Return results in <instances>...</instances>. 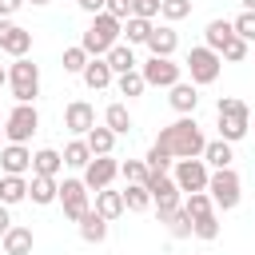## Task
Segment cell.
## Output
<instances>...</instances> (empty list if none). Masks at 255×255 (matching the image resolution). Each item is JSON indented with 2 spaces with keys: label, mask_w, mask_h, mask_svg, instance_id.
Returning a JSON list of instances; mask_svg holds the SVG:
<instances>
[{
  "label": "cell",
  "mask_w": 255,
  "mask_h": 255,
  "mask_svg": "<svg viewBox=\"0 0 255 255\" xmlns=\"http://www.w3.org/2000/svg\"><path fill=\"white\" fill-rule=\"evenodd\" d=\"M155 147L167 151L171 159H195V155H203L207 139H203V131H199V124H195L191 116H179L175 124H167V128L159 131Z\"/></svg>",
  "instance_id": "6da1fadb"
},
{
  "label": "cell",
  "mask_w": 255,
  "mask_h": 255,
  "mask_svg": "<svg viewBox=\"0 0 255 255\" xmlns=\"http://www.w3.org/2000/svg\"><path fill=\"white\" fill-rule=\"evenodd\" d=\"M120 36H124V20H116V16H108V12H100V16H92V24H88V32H84L80 48H84L92 60H104V56L120 44Z\"/></svg>",
  "instance_id": "7a4b0ae2"
},
{
  "label": "cell",
  "mask_w": 255,
  "mask_h": 255,
  "mask_svg": "<svg viewBox=\"0 0 255 255\" xmlns=\"http://www.w3.org/2000/svg\"><path fill=\"white\" fill-rule=\"evenodd\" d=\"M215 116H219V139L235 143V139H243V135H247V120H251V112H247V104H243V100L223 96V100L215 104Z\"/></svg>",
  "instance_id": "3957f363"
},
{
  "label": "cell",
  "mask_w": 255,
  "mask_h": 255,
  "mask_svg": "<svg viewBox=\"0 0 255 255\" xmlns=\"http://www.w3.org/2000/svg\"><path fill=\"white\" fill-rule=\"evenodd\" d=\"M8 84H12L16 104H32V100L40 96V68L24 56V60H16V64L8 68Z\"/></svg>",
  "instance_id": "277c9868"
},
{
  "label": "cell",
  "mask_w": 255,
  "mask_h": 255,
  "mask_svg": "<svg viewBox=\"0 0 255 255\" xmlns=\"http://www.w3.org/2000/svg\"><path fill=\"white\" fill-rule=\"evenodd\" d=\"M36 128H40V112H36V104H16V108L8 112V120H4V135H8V143H28Z\"/></svg>",
  "instance_id": "5b68a950"
},
{
  "label": "cell",
  "mask_w": 255,
  "mask_h": 255,
  "mask_svg": "<svg viewBox=\"0 0 255 255\" xmlns=\"http://www.w3.org/2000/svg\"><path fill=\"white\" fill-rule=\"evenodd\" d=\"M219 68H223V56L211 52L207 44L187 52V72H191V84H195V88H199V84H215V80H219Z\"/></svg>",
  "instance_id": "8992f818"
},
{
  "label": "cell",
  "mask_w": 255,
  "mask_h": 255,
  "mask_svg": "<svg viewBox=\"0 0 255 255\" xmlns=\"http://www.w3.org/2000/svg\"><path fill=\"white\" fill-rule=\"evenodd\" d=\"M239 187H243V183H239V175H235L231 167H223V171H215V175L207 179V195H211V203L223 207V211H231V207L239 203V195H243Z\"/></svg>",
  "instance_id": "52a82bcc"
},
{
  "label": "cell",
  "mask_w": 255,
  "mask_h": 255,
  "mask_svg": "<svg viewBox=\"0 0 255 255\" xmlns=\"http://www.w3.org/2000/svg\"><path fill=\"white\" fill-rule=\"evenodd\" d=\"M60 203H64V215L72 223H80L92 207H88V183L84 179H64L60 183Z\"/></svg>",
  "instance_id": "ba28073f"
},
{
  "label": "cell",
  "mask_w": 255,
  "mask_h": 255,
  "mask_svg": "<svg viewBox=\"0 0 255 255\" xmlns=\"http://www.w3.org/2000/svg\"><path fill=\"white\" fill-rule=\"evenodd\" d=\"M175 183H179V191H207V163L203 159H175V175H171Z\"/></svg>",
  "instance_id": "9c48e42d"
},
{
  "label": "cell",
  "mask_w": 255,
  "mask_h": 255,
  "mask_svg": "<svg viewBox=\"0 0 255 255\" xmlns=\"http://www.w3.org/2000/svg\"><path fill=\"white\" fill-rule=\"evenodd\" d=\"M143 80H147V88H175L179 84V64L175 60H167V56H151L147 64H143Z\"/></svg>",
  "instance_id": "30bf717a"
},
{
  "label": "cell",
  "mask_w": 255,
  "mask_h": 255,
  "mask_svg": "<svg viewBox=\"0 0 255 255\" xmlns=\"http://www.w3.org/2000/svg\"><path fill=\"white\" fill-rule=\"evenodd\" d=\"M64 128L76 131V135H88V131L96 128V108H92L88 100H72V104L64 108Z\"/></svg>",
  "instance_id": "8fae6325"
},
{
  "label": "cell",
  "mask_w": 255,
  "mask_h": 255,
  "mask_svg": "<svg viewBox=\"0 0 255 255\" xmlns=\"http://www.w3.org/2000/svg\"><path fill=\"white\" fill-rule=\"evenodd\" d=\"M116 175H120V163H116L112 155H96V159L84 167V183H88L92 191H104Z\"/></svg>",
  "instance_id": "7c38bea8"
},
{
  "label": "cell",
  "mask_w": 255,
  "mask_h": 255,
  "mask_svg": "<svg viewBox=\"0 0 255 255\" xmlns=\"http://www.w3.org/2000/svg\"><path fill=\"white\" fill-rule=\"evenodd\" d=\"M0 167H4V175H24V171L32 167V151H28L24 143H8V147L0 151Z\"/></svg>",
  "instance_id": "4fadbf2b"
},
{
  "label": "cell",
  "mask_w": 255,
  "mask_h": 255,
  "mask_svg": "<svg viewBox=\"0 0 255 255\" xmlns=\"http://www.w3.org/2000/svg\"><path fill=\"white\" fill-rule=\"evenodd\" d=\"M147 48H151V56H167V60H171V52L179 48L175 28H171V24H155L151 36H147Z\"/></svg>",
  "instance_id": "5bb4252c"
},
{
  "label": "cell",
  "mask_w": 255,
  "mask_h": 255,
  "mask_svg": "<svg viewBox=\"0 0 255 255\" xmlns=\"http://www.w3.org/2000/svg\"><path fill=\"white\" fill-rule=\"evenodd\" d=\"M0 52H8V56H16V60H24V56L32 52V32H28V28H20V24H12V28L4 32V40H0Z\"/></svg>",
  "instance_id": "9a60e30c"
},
{
  "label": "cell",
  "mask_w": 255,
  "mask_h": 255,
  "mask_svg": "<svg viewBox=\"0 0 255 255\" xmlns=\"http://www.w3.org/2000/svg\"><path fill=\"white\" fill-rule=\"evenodd\" d=\"M96 215H104L108 223L112 219H120L128 207H124V191H112V187H104V191H96V207H92Z\"/></svg>",
  "instance_id": "2e32d148"
},
{
  "label": "cell",
  "mask_w": 255,
  "mask_h": 255,
  "mask_svg": "<svg viewBox=\"0 0 255 255\" xmlns=\"http://www.w3.org/2000/svg\"><path fill=\"white\" fill-rule=\"evenodd\" d=\"M203 40H207L211 52H223V48L235 40V24H231V20H211V24L203 28Z\"/></svg>",
  "instance_id": "e0dca14e"
},
{
  "label": "cell",
  "mask_w": 255,
  "mask_h": 255,
  "mask_svg": "<svg viewBox=\"0 0 255 255\" xmlns=\"http://www.w3.org/2000/svg\"><path fill=\"white\" fill-rule=\"evenodd\" d=\"M28 195H32V203L48 207V203H56V199H60V183H56L52 175H32V183H28Z\"/></svg>",
  "instance_id": "ac0fdd59"
},
{
  "label": "cell",
  "mask_w": 255,
  "mask_h": 255,
  "mask_svg": "<svg viewBox=\"0 0 255 255\" xmlns=\"http://www.w3.org/2000/svg\"><path fill=\"white\" fill-rule=\"evenodd\" d=\"M32 243H36V235H32V227H8V235H4V255H32Z\"/></svg>",
  "instance_id": "d6986e66"
},
{
  "label": "cell",
  "mask_w": 255,
  "mask_h": 255,
  "mask_svg": "<svg viewBox=\"0 0 255 255\" xmlns=\"http://www.w3.org/2000/svg\"><path fill=\"white\" fill-rule=\"evenodd\" d=\"M60 167H64V155H60L56 147H40V151H32V175H52V179H56Z\"/></svg>",
  "instance_id": "ffe728a7"
},
{
  "label": "cell",
  "mask_w": 255,
  "mask_h": 255,
  "mask_svg": "<svg viewBox=\"0 0 255 255\" xmlns=\"http://www.w3.org/2000/svg\"><path fill=\"white\" fill-rule=\"evenodd\" d=\"M167 100H171V108H175L179 116H191V112H195V104H199V92H195V84H183V80H179V84L171 88V96H167Z\"/></svg>",
  "instance_id": "44dd1931"
},
{
  "label": "cell",
  "mask_w": 255,
  "mask_h": 255,
  "mask_svg": "<svg viewBox=\"0 0 255 255\" xmlns=\"http://www.w3.org/2000/svg\"><path fill=\"white\" fill-rule=\"evenodd\" d=\"M108 68L116 72V76H128V72H135V52H131V44H116L108 56Z\"/></svg>",
  "instance_id": "7402d4cb"
},
{
  "label": "cell",
  "mask_w": 255,
  "mask_h": 255,
  "mask_svg": "<svg viewBox=\"0 0 255 255\" xmlns=\"http://www.w3.org/2000/svg\"><path fill=\"white\" fill-rule=\"evenodd\" d=\"M116 80V72L108 68V60H88V68H84V84L92 88V92H100V88H108Z\"/></svg>",
  "instance_id": "603a6c76"
},
{
  "label": "cell",
  "mask_w": 255,
  "mask_h": 255,
  "mask_svg": "<svg viewBox=\"0 0 255 255\" xmlns=\"http://www.w3.org/2000/svg\"><path fill=\"white\" fill-rule=\"evenodd\" d=\"M231 143L227 139H207V147H203V163H211L215 171H223V167H231Z\"/></svg>",
  "instance_id": "cb8c5ba5"
},
{
  "label": "cell",
  "mask_w": 255,
  "mask_h": 255,
  "mask_svg": "<svg viewBox=\"0 0 255 255\" xmlns=\"http://www.w3.org/2000/svg\"><path fill=\"white\" fill-rule=\"evenodd\" d=\"M80 239H84V243H104V239H108V219L96 215V211H88V215L80 219Z\"/></svg>",
  "instance_id": "d4e9b609"
},
{
  "label": "cell",
  "mask_w": 255,
  "mask_h": 255,
  "mask_svg": "<svg viewBox=\"0 0 255 255\" xmlns=\"http://www.w3.org/2000/svg\"><path fill=\"white\" fill-rule=\"evenodd\" d=\"M20 199H28V179H24V175H4V179H0V203L12 207V203H20Z\"/></svg>",
  "instance_id": "484cf974"
},
{
  "label": "cell",
  "mask_w": 255,
  "mask_h": 255,
  "mask_svg": "<svg viewBox=\"0 0 255 255\" xmlns=\"http://www.w3.org/2000/svg\"><path fill=\"white\" fill-rule=\"evenodd\" d=\"M84 143L92 147V155H112V147H116V131H112V128H92V131L84 135Z\"/></svg>",
  "instance_id": "4316f807"
},
{
  "label": "cell",
  "mask_w": 255,
  "mask_h": 255,
  "mask_svg": "<svg viewBox=\"0 0 255 255\" xmlns=\"http://www.w3.org/2000/svg\"><path fill=\"white\" fill-rule=\"evenodd\" d=\"M104 128H112L116 135H128V128H131L128 108H124V104H108V112H104Z\"/></svg>",
  "instance_id": "83f0119b"
},
{
  "label": "cell",
  "mask_w": 255,
  "mask_h": 255,
  "mask_svg": "<svg viewBox=\"0 0 255 255\" xmlns=\"http://www.w3.org/2000/svg\"><path fill=\"white\" fill-rule=\"evenodd\" d=\"M151 20H143V16H131V20H124V36H128V44H147V36H151Z\"/></svg>",
  "instance_id": "f1b7e54d"
},
{
  "label": "cell",
  "mask_w": 255,
  "mask_h": 255,
  "mask_svg": "<svg viewBox=\"0 0 255 255\" xmlns=\"http://www.w3.org/2000/svg\"><path fill=\"white\" fill-rule=\"evenodd\" d=\"M92 159H96V155H92V147H88L84 139H72V143L64 147V163H68V167H88Z\"/></svg>",
  "instance_id": "f546056e"
},
{
  "label": "cell",
  "mask_w": 255,
  "mask_h": 255,
  "mask_svg": "<svg viewBox=\"0 0 255 255\" xmlns=\"http://www.w3.org/2000/svg\"><path fill=\"white\" fill-rule=\"evenodd\" d=\"M124 207H128V211H147V207H151V191H147L143 183H128V191H124Z\"/></svg>",
  "instance_id": "4dcf8cb0"
},
{
  "label": "cell",
  "mask_w": 255,
  "mask_h": 255,
  "mask_svg": "<svg viewBox=\"0 0 255 255\" xmlns=\"http://www.w3.org/2000/svg\"><path fill=\"white\" fill-rule=\"evenodd\" d=\"M183 211H187L191 219H203V215H211V211H215V203H211V195H207V191H191V195L183 199Z\"/></svg>",
  "instance_id": "1f68e13d"
},
{
  "label": "cell",
  "mask_w": 255,
  "mask_h": 255,
  "mask_svg": "<svg viewBox=\"0 0 255 255\" xmlns=\"http://www.w3.org/2000/svg\"><path fill=\"white\" fill-rule=\"evenodd\" d=\"M88 52L76 44V48H64V72H72V76H84V68H88Z\"/></svg>",
  "instance_id": "d6a6232c"
},
{
  "label": "cell",
  "mask_w": 255,
  "mask_h": 255,
  "mask_svg": "<svg viewBox=\"0 0 255 255\" xmlns=\"http://www.w3.org/2000/svg\"><path fill=\"white\" fill-rule=\"evenodd\" d=\"M116 88H120V96H143V88H147V80H143V72H128V76H120L116 80Z\"/></svg>",
  "instance_id": "836d02e7"
},
{
  "label": "cell",
  "mask_w": 255,
  "mask_h": 255,
  "mask_svg": "<svg viewBox=\"0 0 255 255\" xmlns=\"http://www.w3.org/2000/svg\"><path fill=\"white\" fill-rule=\"evenodd\" d=\"M159 16H163V24H175V20L191 16V0H163L159 4Z\"/></svg>",
  "instance_id": "e575fe53"
},
{
  "label": "cell",
  "mask_w": 255,
  "mask_h": 255,
  "mask_svg": "<svg viewBox=\"0 0 255 255\" xmlns=\"http://www.w3.org/2000/svg\"><path fill=\"white\" fill-rule=\"evenodd\" d=\"M191 235H195V239H215V235H219V215L211 211V215H203V219H191Z\"/></svg>",
  "instance_id": "d590c367"
},
{
  "label": "cell",
  "mask_w": 255,
  "mask_h": 255,
  "mask_svg": "<svg viewBox=\"0 0 255 255\" xmlns=\"http://www.w3.org/2000/svg\"><path fill=\"white\" fill-rule=\"evenodd\" d=\"M120 175H124L128 183H147V175H151V171H147V163H143V159H128V163H120Z\"/></svg>",
  "instance_id": "8d00e7d4"
},
{
  "label": "cell",
  "mask_w": 255,
  "mask_h": 255,
  "mask_svg": "<svg viewBox=\"0 0 255 255\" xmlns=\"http://www.w3.org/2000/svg\"><path fill=\"white\" fill-rule=\"evenodd\" d=\"M143 163H147V171H151V175H167L171 155H167V151H159V147L151 143V151H147V159H143Z\"/></svg>",
  "instance_id": "74e56055"
},
{
  "label": "cell",
  "mask_w": 255,
  "mask_h": 255,
  "mask_svg": "<svg viewBox=\"0 0 255 255\" xmlns=\"http://www.w3.org/2000/svg\"><path fill=\"white\" fill-rule=\"evenodd\" d=\"M231 24H235V36H239V40H247V44L255 40V12H239Z\"/></svg>",
  "instance_id": "f35d334b"
},
{
  "label": "cell",
  "mask_w": 255,
  "mask_h": 255,
  "mask_svg": "<svg viewBox=\"0 0 255 255\" xmlns=\"http://www.w3.org/2000/svg\"><path fill=\"white\" fill-rule=\"evenodd\" d=\"M167 227H171V235H175V239H187V235H191V215L179 207V211L167 219Z\"/></svg>",
  "instance_id": "ab89813d"
},
{
  "label": "cell",
  "mask_w": 255,
  "mask_h": 255,
  "mask_svg": "<svg viewBox=\"0 0 255 255\" xmlns=\"http://www.w3.org/2000/svg\"><path fill=\"white\" fill-rule=\"evenodd\" d=\"M104 12L116 16V20H131V16H135V0H108Z\"/></svg>",
  "instance_id": "60d3db41"
},
{
  "label": "cell",
  "mask_w": 255,
  "mask_h": 255,
  "mask_svg": "<svg viewBox=\"0 0 255 255\" xmlns=\"http://www.w3.org/2000/svg\"><path fill=\"white\" fill-rule=\"evenodd\" d=\"M219 56H223V60H231V64L247 60V40H239V36H235V40H231V44H227V48H223Z\"/></svg>",
  "instance_id": "b9f144b4"
},
{
  "label": "cell",
  "mask_w": 255,
  "mask_h": 255,
  "mask_svg": "<svg viewBox=\"0 0 255 255\" xmlns=\"http://www.w3.org/2000/svg\"><path fill=\"white\" fill-rule=\"evenodd\" d=\"M76 4H80V8L88 12V16H100V12L108 8V0H76Z\"/></svg>",
  "instance_id": "7bdbcfd3"
},
{
  "label": "cell",
  "mask_w": 255,
  "mask_h": 255,
  "mask_svg": "<svg viewBox=\"0 0 255 255\" xmlns=\"http://www.w3.org/2000/svg\"><path fill=\"white\" fill-rule=\"evenodd\" d=\"M20 4H24V0H0V20H8V16L20 8Z\"/></svg>",
  "instance_id": "ee69618b"
},
{
  "label": "cell",
  "mask_w": 255,
  "mask_h": 255,
  "mask_svg": "<svg viewBox=\"0 0 255 255\" xmlns=\"http://www.w3.org/2000/svg\"><path fill=\"white\" fill-rule=\"evenodd\" d=\"M8 227H12V219H8V207H4V203H0V239H4V235H8Z\"/></svg>",
  "instance_id": "f6af8a7d"
},
{
  "label": "cell",
  "mask_w": 255,
  "mask_h": 255,
  "mask_svg": "<svg viewBox=\"0 0 255 255\" xmlns=\"http://www.w3.org/2000/svg\"><path fill=\"white\" fill-rule=\"evenodd\" d=\"M12 28V20H0V40H4V32Z\"/></svg>",
  "instance_id": "bcb514c9"
},
{
  "label": "cell",
  "mask_w": 255,
  "mask_h": 255,
  "mask_svg": "<svg viewBox=\"0 0 255 255\" xmlns=\"http://www.w3.org/2000/svg\"><path fill=\"white\" fill-rule=\"evenodd\" d=\"M243 4V12H255V0H239Z\"/></svg>",
  "instance_id": "7dc6e473"
},
{
  "label": "cell",
  "mask_w": 255,
  "mask_h": 255,
  "mask_svg": "<svg viewBox=\"0 0 255 255\" xmlns=\"http://www.w3.org/2000/svg\"><path fill=\"white\" fill-rule=\"evenodd\" d=\"M4 84H8V72H4V68H0V88H4Z\"/></svg>",
  "instance_id": "c3c4849f"
},
{
  "label": "cell",
  "mask_w": 255,
  "mask_h": 255,
  "mask_svg": "<svg viewBox=\"0 0 255 255\" xmlns=\"http://www.w3.org/2000/svg\"><path fill=\"white\" fill-rule=\"evenodd\" d=\"M135 4H155V0H135Z\"/></svg>",
  "instance_id": "681fc988"
},
{
  "label": "cell",
  "mask_w": 255,
  "mask_h": 255,
  "mask_svg": "<svg viewBox=\"0 0 255 255\" xmlns=\"http://www.w3.org/2000/svg\"><path fill=\"white\" fill-rule=\"evenodd\" d=\"M28 4H48V0H28Z\"/></svg>",
  "instance_id": "f907efd6"
},
{
  "label": "cell",
  "mask_w": 255,
  "mask_h": 255,
  "mask_svg": "<svg viewBox=\"0 0 255 255\" xmlns=\"http://www.w3.org/2000/svg\"><path fill=\"white\" fill-rule=\"evenodd\" d=\"M0 135H4V128H0Z\"/></svg>",
  "instance_id": "816d5d0a"
}]
</instances>
